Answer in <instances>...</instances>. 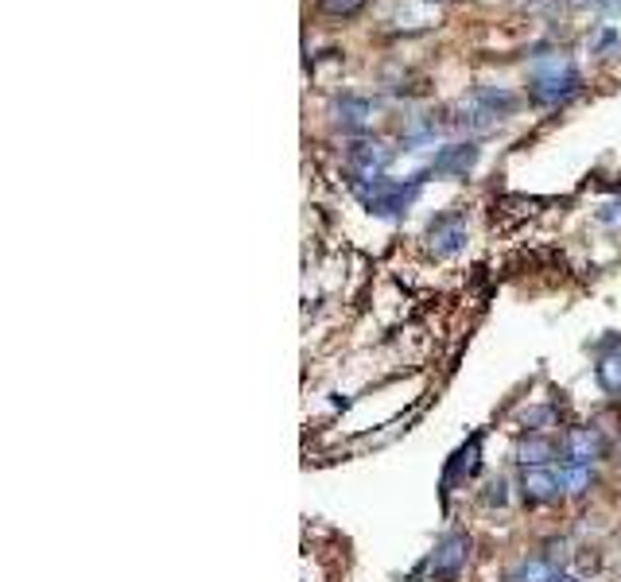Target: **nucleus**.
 I'll return each mask as SVG.
<instances>
[{"label":"nucleus","mask_w":621,"mask_h":582,"mask_svg":"<svg viewBox=\"0 0 621 582\" xmlns=\"http://www.w3.org/2000/svg\"><path fill=\"white\" fill-rule=\"evenodd\" d=\"M334 121H338V129L346 132H365L369 129V121H373V101H365V97H338L334 101Z\"/></svg>","instance_id":"nucleus-9"},{"label":"nucleus","mask_w":621,"mask_h":582,"mask_svg":"<svg viewBox=\"0 0 621 582\" xmlns=\"http://www.w3.org/2000/svg\"><path fill=\"white\" fill-rule=\"evenodd\" d=\"M470 97H474V101H478L486 113H493L497 121H501V117H509V113L517 109V94H509L505 86H478V90H474Z\"/></svg>","instance_id":"nucleus-11"},{"label":"nucleus","mask_w":621,"mask_h":582,"mask_svg":"<svg viewBox=\"0 0 621 582\" xmlns=\"http://www.w3.org/2000/svg\"><path fill=\"white\" fill-rule=\"evenodd\" d=\"M559 485H563V493H571V497H579V493H587L590 485H594V466H579V462H559Z\"/></svg>","instance_id":"nucleus-13"},{"label":"nucleus","mask_w":621,"mask_h":582,"mask_svg":"<svg viewBox=\"0 0 621 582\" xmlns=\"http://www.w3.org/2000/svg\"><path fill=\"white\" fill-rule=\"evenodd\" d=\"M602 454H606V439L598 427H571L563 435V447H559L563 462H579V466H594Z\"/></svg>","instance_id":"nucleus-5"},{"label":"nucleus","mask_w":621,"mask_h":582,"mask_svg":"<svg viewBox=\"0 0 621 582\" xmlns=\"http://www.w3.org/2000/svg\"><path fill=\"white\" fill-rule=\"evenodd\" d=\"M614 43H618V32H614V28H602V32L590 35V51H610Z\"/></svg>","instance_id":"nucleus-18"},{"label":"nucleus","mask_w":621,"mask_h":582,"mask_svg":"<svg viewBox=\"0 0 621 582\" xmlns=\"http://www.w3.org/2000/svg\"><path fill=\"white\" fill-rule=\"evenodd\" d=\"M505 501H509V493H505V482H501V478L486 485V505H505Z\"/></svg>","instance_id":"nucleus-19"},{"label":"nucleus","mask_w":621,"mask_h":582,"mask_svg":"<svg viewBox=\"0 0 621 582\" xmlns=\"http://www.w3.org/2000/svg\"><path fill=\"white\" fill-rule=\"evenodd\" d=\"M389 163H393V148H385V144H358V148H350L354 179H377Z\"/></svg>","instance_id":"nucleus-8"},{"label":"nucleus","mask_w":621,"mask_h":582,"mask_svg":"<svg viewBox=\"0 0 621 582\" xmlns=\"http://www.w3.org/2000/svg\"><path fill=\"white\" fill-rule=\"evenodd\" d=\"M350 187H354V194H358L361 206H365L369 214H377V218H400V214H408V206L416 202L420 179L412 175L408 183H393V179L377 175V179H350Z\"/></svg>","instance_id":"nucleus-2"},{"label":"nucleus","mask_w":621,"mask_h":582,"mask_svg":"<svg viewBox=\"0 0 621 582\" xmlns=\"http://www.w3.org/2000/svg\"><path fill=\"white\" fill-rule=\"evenodd\" d=\"M552 458H556V447L548 439H528V443L517 447V462L521 466H548Z\"/></svg>","instance_id":"nucleus-15"},{"label":"nucleus","mask_w":621,"mask_h":582,"mask_svg":"<svg viewBox=\"0 0 621 582\" xmlns=\"http://www.w3.org/2000/svg\"><path fill=\"white\" fill-rule=\"evenodd\" d=\"M594 381H598V388H602L606 396L621 400V350H610V354L598 357V365H594Z\"/></svg>","instance_id":"nucleus-12"},{"label":"nucleus","mask_w":621,"mask_h":582,"mask_svg":"<svg viewBox=\"0 0 621 582\" xmlns=\"http://www.w3.org/2000/svg\"><path fill=\"white\" fill-rule=\"evenodd\" d=\"M583 90V74L575 70L571 59L563 55H548V59H536L528 70V97L536 105H563Z\"/></svg>","instance_id":"nucleus-1"},{"label":"nucleus","mask_w":621,"mask_h":582,"mask_svg":"<svg viewBox=\"0 0 621 582\" xmlns=\"http://www.w3.org/2000/svg\"><path fill=\"white\" fill-rule=\"evenodd\" d=\"M559 567L552 555H528L521 559L513 571H509V579L505 582H556Z\"/></svg>","instance_id":"nucleus-10"},{"label":"nucleus","mask_w":621,"mask_h":582,"mask_svg":"<svg viewBox=\"0 0 621 582\" xmlns=\"http://www.w3.org/2000/svg\"><path fill=\"white\" fill-rule=\"evenodd\" d=\"M521 497H524V505H556L559 497H563L559 474L556 470H548V466H524Z\"/></svg>","instance_id":"nucleus-6"},{"label":"nucleus","mask_w":621,"mask_h":582,"mask_svg":"<svg viewBox=\"0 0 621 582\" xmlns=\"http://www.w3.org/2000/svg\"><path fill=\"white\" fill-rule=\"evenodd\" d=\"M478 447H482V439L474 435V439H470V443H466V447L451 458V466H447V482H443L447 489H451L458 478H470V474H474V466H478Z\"/></svg>","instance_id":"nucleus-14"},{"label":"nucleus","mask_w":621,"mask_h":582,"mask_svg":"<svg viewBox=\"0 0 621 582\" xmlns=\"http://www.w3.org/2000/svg\"><path fill=\"white\" fill-rule=\"evenodd\" d=\"M618 218H621V202H610V206L598 210V222H618Z\"/></svg>","instance_id":"nucleus-20"},{"label":"nucleus","mask_w":621,"mask_h":582,"mask_svg":"<svg viewBox=\"0 0 621 582\" xmlns=\"http://www.w3.org/2000/svg\"><path fill=\"white\" fill-rule=\"evenodd\" d=\"M478 144H447V148H439L431 163H427V175H443V179H455V175H466L474 163H478Z\"/></svg>","instance_id":"nucleus-7"},{"label":"nucleus","mask_w":621,"mask_h":582,"mask_svg":"<svg viewBox=\"0 0 621 582\" xmlns=\"http://www.w3.org/2000/svg\"><path fill=\"white\" fill-rule=\"evenodd\" d=\"M466 559H470V536H462V532H447L435 551L427 555L424 563V575L427 582H455L462 575V567H466Z\"/></svg>","instance_id":"nucleus-3"},{"label":"nucleus","mask_w":621,"mask_h":582,"mask_svg":"<svg viewBox=\"0 0 621 582\" xmlns=\"http://www.w3.org/2000/svg\"><path fill=\"white\" fill-rule=\"evenodd\" d=\"M524 431L528 435H536V431H544V427H552L556 423V408H548V404H536V408H528L521 416Z\"/></svg>","instance_id":"nucleus-16"},{"label":"nucleus","mask_w":621,"mask_h":582,"mask_svg":"<svg viewBox=\"0 0 621 582\" xmlns=\"http://www.w3.org/2000/svg\"><path fill=\"white\" fill-rule=\"evenodd\" d=\"M427 245L435 257H451L466 245V214L462 210H443L427 226Z\"/></svg>","instance_id":"nucleus-4"},{"label":"nucleus","mask_w":621,"mask_h":582,"mask_svg":"<svg viewBox=\"0 0 621 582\" xmlns=\"http://www.w3.org/2000/svg\"><path fill=\"white\" fill-rule=\"evenodd\" d=\"M319 8L327 16H354V12L365 8V0H319Z\"/></svg>","instance_id":"nucleus-17"},{"label":"nucleus","mask_w":621,"mask_h":582,"mask_svg":"<svg viewBox=\"0 0 621 582\" xmlns=\"http://www.w3.org/2000/svg\"><path fill=\"white\" fill-rule=\"evenodd\" d=\"M556 582H587V579H575V575H563V571H559Z\"/></svg>","instance_id":"nucleus-21"}]
</instances>
